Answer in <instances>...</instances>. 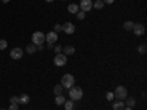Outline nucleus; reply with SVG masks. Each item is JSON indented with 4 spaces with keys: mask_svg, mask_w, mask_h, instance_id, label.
Here are the masks:
<instances>
[{
    "mask_svg": "<svg viewBox=\"0 0 147 110\" xmlns=\"http://www.w3.org/2000/svg\"><path fill=\"white\" fill-rule=\"evenodd\" d=\"M53 91H55V95H62V93H63V87L62 85H55V88H53Z\"/></svg>",
    "mask_w": 147,
    "mask_h": 110,
    "instance_id": "obj_17",
    "label": "nucleus"
},
{
    "mask_svg": "<svg viewBox=\"0 0 147 110\" xmlns=\"http://www.w3.org/2000/svg\"><path fill=\"white\" fill-rule=\"evenodd\" d=\"M127 94L128 91H127V87H124V85H118L113 91V95L116 97V100H122V101L127 99Z\"/></svg>",
    "mask_w": 147,
    "mask_h": 110,
    "instance_id": "obj_3",
    "label": "nucleus"
},
{
    "mask_svg": "<svg viewBox=\"0 0 147 110\" xmlns=\"http://www.w3.org/2000/svg\"><path fill=\"white\" fill-rule=\"evenodd\" d=\"M46 41V34L41 32V31H35L32 34V44L38 46V44H43Z\"/></svg>",
    "mask_w": 147,
    "mask_h": 110,
    "instance_id": "obj_4",
    "label": "nucleus"
},
{
    "mask_svg": "<svg viewBox=\"0 0 147 110\" xmlns=\"http://www.w3.org/2000/svg\"><path fill=\"white\" fill-rule=\"evenodd\" d=\"M62 31H63L65 34L71 35V34H74V32H75V25H74L72 22H65L63 25H62Z\"/></svg>",
    "mask_w": 147,
    "mask_h": 110,
    "instance_id": "obj_8",
    "label": "nucleus"
},
{
    "mask_svg": "<svg viewBox=\"0 0 147 110\" xmlns=\"http://www.w3.org/2000/svg\"><path fill=\"white\" fill-rule=\"evenodd\" d=\"M9 101H10L12 104H19V99H18V97H16V95H12Z\"/></svg>",
    "mask_w": 147,
    "mask_h": 110,
    "instance_id": "obj_24",
    "label": "nucleus"
},
{
    "mask_svg": "<svg viewBox=\"0 0 147 110\" xmlns=\"http://www.w3.org/2000/svg\"><path fill=\"white\" fill-rule=\"evenodd\" d=\"M24 56V50L21 47H15V48H12L10 50V57L12 59H15V60H18V59H21Z\"/></svg>",
    "mask_w": 147,
    "mask_h": 110,
    "instance_id": "obj_9",
    "label": "nucleus"
},
{
    "mask_svg": "<svg viewBox=\"0 0 147 110\" xmlns=\"http://www.w3.org/2000/svg\"><path fill=\"white\" fill-rule=\"evenodd\" d=\"M144 31H146V28H144V25H143V23H134V28H132V32L136 34L137 37L143 35V34H144Z\"/></svg>",
    "mask_w": 147,
    "mask_h": 110,
    "instance_id": "obj_10",
    "label": "nucleus"
},
{
    "mask_svg": "<svg viewBox=\"0 0 147 110\" xmlns=\"http://www.w3.org/2000/svg\"><path fill=\"white\" fill-rule=\"evenodd\" d=\"M137 50H138L140 54H146V52H147V46H146V44H141V46H138Z\"/></svg>",
    "mask_w": 147,
    "mask_h": 110,
    "instance_id": "obj_21",
    "label": "nucleus"
},
{
    "mask_svg": "<svg viewBox=\"0 0 147 110\" xmlns=\"http://www.w3.org/2000/svg\"><path fill=\"white\" fill-rule=\"evenodd\" d=\"M82 95H84V93H82V88L81 87H75V85H74L72 88H69V99L71 100L78 101V100L82 99Z\"/></svg>",
    "mask_w": 147,
    "mask_h": 110,
    "instance_id": "obj_2",
    "label": "nucleus"
},
{
    "mask_svg": "<svg viewBox=\"0 0 147 110\" xmlns=\"http://www.w3.org/2000/svg\"><path fill=\"white\" fill-rule=\"evenodd\" d=\"M18 99H19V104H28L30 103V95L28 94H21Z\"/></svg>",
    "mask_w": 147,
    "mask_h": 110,
    "instance_id": "obj_14",
    "label": "nucleus"
},
{
    "mask_svg": "<svg viewBox=\"0 0 147 110\" xmlns=\"http://www.w3.org/2000/svg\"><path fill=\"white\" fill-rule=\"evenodd\" d=\"M78 10H80V6L75 5V3H71V5L68 6V12H69V13L77 15V13H78Z\"/></svg>",
    "mask_w": 147,
    "mask_h": 110,
    "instance_id": "obj_13",
    "label": "nucleus"
},
{
    "mask_svg": "<svg viewBox=\"0 0 147 110\" xmlns=\"http://www.w3.org/2000/svg\"><path fill=\"white\" fill-rule=\"evenodd\" d=\"M27 52H28L30 54H34V53L37 52V46H35V44H28V46H27Z\"/></svg>",
    "mask_w": 147,
    "mask_h": 110,
    "instance_id": "obj_19",
    "label": "nucleus"
},
{
    "mask_svg": "<svg viewBox=\"0 0 147 110\" xmlns=\"http://www.w3.org/2000/svg\"><path fill=\"white\" fill-rule=\"evenodd\" d=\"M62 52H63V54H65V56H71V54L75 53V47H72V46H66V47H63V48H62Z\"/></svg>",
    "mask_w": 147,
    "mask_h": 110,
    "instance_id": "obj_12",
    "label": "nucleus"
},
{
    "mask_svg": "<svg viewBox=\"0 0 147 110\" xmlns=\"http://www.w3.org/2000/svg\"><path fill=\"white\" fill-rule=\"evenodd\" d=\"M80 9L82 10V12H90L91 9H93V2L91 0H81V3H80Z\"/></svg>",
    "mask_w": 147,
    "mask_h": 110,
    "instance_id": "obj_7",
    "label": "nucleus"
},
{
    "mask_svg": "<svg viewBox=\"0 0 147 110\" xmlns=\"http://www.w3.org/2000/svg\"><path fill=\"white\" fill-rule=\"evenodd\" d=\"M127 106L128 107H134V106H136V99H132V97L127 99Z\"/></svg>",
    "mask_w": 147,
    "mask_h": 110,
    "instance_id": "obj_22",
    "label": "nucleus"
},
{
    "mask_svg": "<svg viewBox=\"0 0 147 110\" xmlns=\"http://www.w3.org/2000/svg\"><path fill=\"white\" fill-rule=\"evenodd\" d=\"M57 38H59V35H57V32H55V31H50V32L46 34V41H47V44L55 46V43L57 41Z\"/></svg>",
    "mask_w": 147,
    "mask_h": 110,
    "instance_id": "obj_6",
    "label": "nucleus"
},
{
    "mask_svg": "<svg viewBox=\"0 0 147 110\" xmlns=\"http://www.w3.org/2000/svg\"><path fill=\"white\" fill-rule=\"evenodd\" d=\"M60 85H62L63 88H66V90L72 88L74 85H75V78H74V75H71V73H65V75L62 76V79H60Z\"/></svg>",
    "mask_w": 147,
    "mask_h": 110,
    "instance_id": "obj_1",
    "label": "nucleus"
},
{
    "mask_svg": "<svg viewBox=\"0 0 147 110\" xmlns=\"http://www.w3.org/2000/svg\"><path fill=\"white\" fill-rule=\"evenodd\" d=\"M53 48H55L56 53H62V48H63V47H60V46H53Z\"/></svg>",
    "mask_w": 147,
    "mask_h": 110,
    "instance_id": "obj_28",
    "label": "nucleus"
},
{
    "mask_svg": "<svg viewBox=\"0 0 147 110\" xmlns=\"http://www.w3.org/2000/svg\"><path fill=\"white\" fill-rule=\"evenodd\" d=\"M77 18H78V21H82V19H85V12H82V10H78Z\"/></svg>",
    "mask_w": 147,
    "mask_h": 110,
    "instance_id": "obj_23",
    "label": "nucleus"
},
{
    "mask_svg": "<svg viewBox=\"0 0 147 110\" xmlns=\"http://www.w3.org/2000/svg\"><path fill=\"white\" fill-rule=\"evenodd\" d=\"M124 110H132V107H128V106H125V107H124Z\"/></svg>",
    "mask_w": 147,
    "mask_h": 110,
    "instance_id": "obj_32",
    "label": "nucleus"
},
{
    "mask_svg": "<svg viewBox=\"0 0 147 110\" xmlns=\"http://www.w3.org/2000/svg\"><path fill=\"white\" fill-rule=\"evenodd\" d=\"M37 50H43V44H38V46H37Z\"/></svg>",
    "mask_w": 147,
    "mask_h": 110,
    "instance_id": "obj_31",
    "label": "nucleus"
},
{
    "mask_svg": "<svg viewBox=\"0 0 147 110\" xmlns=\"http://www.w3.org/2000/svg\"><path fill=\"white\" fill-rule=\"evenodd\" d=\"M7 48V41L6 40H0V50H5Z\"/></svg>",
    "mask_w": 147,
    "mask_h": 110,
    "instance_id": "obj_25",
    "label": "nucleus"
},
{
    "mask_svg": "<svg viewBox=\"0 0 147 110\" xmlns=\"http://www.w3.org/2000/svg\"><path fill=\"white\" fill-rule=\"evenodd\" d=\"M44 2H47V3H52V2H53V0H44Z\"/></svg>",
    "mask_w": 147,
    "mask_h": 110,
    "instance_id": "obj_34",
    "label": "nucleus"
},
{
    "mask_svg": "<svg viewBox=\"0 0 147 110\" xmlns=\"http://www.w3.org/2000/svg\"><path fill=\"white\" fill-rule=\"evenodd\" d=\"M63 107H65V110H74L75 109V103H74V100H66L65 103H63Z\"/></svg>",
    "mask_w": 147,
    "mask_h": 110,
    "instance_id": "obj_15",
    "label": "nucleus"
},
{
    "mask_svg": "<svg viewBox=\"0 0 147 110\" xmlns=\"http://www.w3.org/2000/svg\"><path fill=\"white\" fill-rule=\"evenodd\" d=\"M124 28H125L127 31H132V28H134V22H132V21H127V22H124Z\"/></svg>",
    "mask_w": 147,
    "mask_h": 110,
    "instance_id": "obj_18",
    "label": "nucleus"
},
{
    "mask_svg": "<svg viewBox=\"0 0 147 110\" xmlns=\"http://www.w3.org/2000/svg\"><path fill=\"white\" fill-rule=\"evenodd\" d=\"M0 110H6V109H0Z\"/></svg>",
    "mask_w": 147,
    "mask_h": 110,
    "instance_id": "obj_35",
    "label": "nucleus"
},
{
    "mask_svg": "<svg viewBox=\"0 0 147 110\" xmlns=\"http://www.w3.org/2000/svg\"><path fill=\"white\" fill-rule=\"evenodd\" d=\"M9 110H18V104H12V103H10V106H9Z\"/></svg>",
    "mask_w": 147,
    "mask_h": 110,
    "instance_id": "obj_29",
    "label": "nucleus"
},
{
    "mask_svg": "<svg viewBox=\"0 0 147 110\" xmlns=\"http://www.w3.org/2000/svg\"><path fill=\"white\" fill-rule=\"evenodd\" d=\"M2 2H3V3H9V2H10V0H2Z\"/></svg>",
    "mask_w": 147,
    "mask_h": 110,
    "instance_id": "obj_33",
    "label": "nucleus"
},
{
    "mask_svg": "<svg viewBox=\"0 0 147 110\" xmlns=\"http://www.w3.org/2000/svg\"><path fill=\"white\" fill-rule=\"evenodd\" d=\"M102 2H103L105 5H112V3L115 2V0H102Z\"/></svg>",
    "mask_w": 147,
    "mask_h": 110,
    "instance_id": "obj_30",
    "label": "nucleus"
},
{
    "mask_svg": "<svg viewBox=\"0 0 147 110\" xmlns=\"http://www.w3.org/2000/svg\"><path fill=\"white\" fill-rule=\"evenodd\" d=\"M53 62H55L56 66H65L66 62H68V56H65L63 53H57L53 59Z\"/></svg>",
    "mask_w": 147,
    "mask_h": 110,
    "instance_id": "obj_5",
    "label": "nucleus"
},
{
    "mask_svg": "<svg viewBox=\"0 0 147 110\" xmlns=\"http://www.w3.org/2000/svg\"><path fill=\"white\" fill-rule=\"evenodd\" d=\"M112 107H113V110H124V107H125V103L122 101V100H116V101H113Z\"/></svg>",
    "mask_w": 147,
    "mask_h": 110,
    "instance_id": "obj_11",
    "label": "nucleus"
},
{
    "mask_svg": "<svg viewBox=\"0 0 147 110\" xmlns=\"http://www.w3.org/2000/svg\"><path fill=\"white\" fill-rule=\"evenodd\" d=\"M103 6H105V3L102 2V0H96V2L93 3V7L94 9H103Z\"/></svg>",
    "mask_w": 147,
    "mask_h": 110,
    "instance_id": "obj_20",
    "label": "nucleus"
},
{
    "mask_svg": "<svg viewBox=\"0 0 147 110\" xmlns=\"http://www.w3.org/2000/svg\"><path fill=\"white\" fill-rule=\"evenodd\" d=\"M66 101V99L63 95H56V99H55V103H56V106H63V103Z\"/></svg>",
    "mask_w": 147,
    "mask_h": 110,
    "instance_id": "obj_16",
    "label": "nucleus"
},
{
    "mask_svg": "<svg viewBox=\"0 0 147 110\" xmlns=\"http://www.w3.org/2000/svg\"><path fill=\"white\" fill-rule=\"evenodd\" d=\"M62 31V25H60V23H56L55 25V32H60Z\"/></svg>",
    "mask_w": 147,
    "mask_h": 110,
    "instance_id": "obj_27",
    "label": "nucleus"
},
{
    "mask_svg": "<svg viewBox=\"0 0 147 110\" xmlns=\"http://www.w3.org/2000/svg\"><path fill=\"white\" fill-rule=\"evenodd\" d=\"M113 99H115L113 93H107V94H106V100H107V101H113Z\"/></svg>",
    "mask_w": 147,
    "mask_h": 110,
    "instance_id": "obj_26",
    "label": "nucleus"
}]
</instances>
